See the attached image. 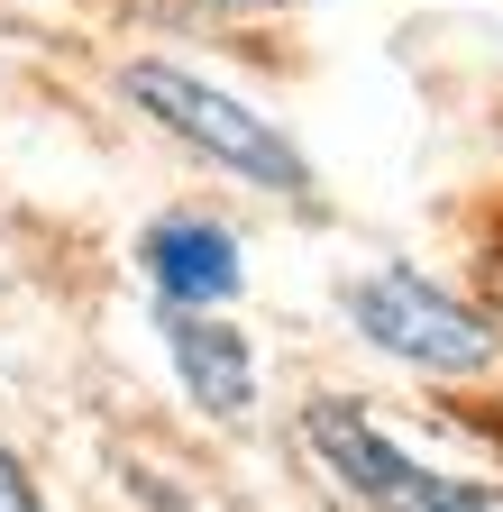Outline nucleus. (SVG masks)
Segmentation results:
<instances>
[{"mask_svg": "<svg viewBox=\"0 0 503 512\" xmlns=\"http://www.w3.org/2000/svg\"><path fill=\"white\" fill-rule=\"evenodd\" d=\"M119 83H129V101H138L156 128H174V138L202 147L211 165H229V174H247V183H266V192H302V183H311L302 147L284 138L266 110H247L238 92H220V83H202V74H183V64H165V55L129 64Z\"/></svg>", "mask_w": 503, "mask_h": 512, "instance_id": "f257e3e1", "label": "nucleus"}, {"mask_svg": "<svg viewBox=\"0 0 503 512\" xmlns=\"http://www.w3.org/2000/svg\"><path fill=\"white\" fill-rule=\"evenodd\" d=\"M348 320H357L385 357H403V366H421V375H476V366H494V330H485L458 293H439L430 275H412V266L357 275V284H348Z\"/></svg>", "mask_w": 503, "mask_h": 512, "instance_id": "f03ea898", "label": "nucleus"}, {"mask_svg": "<svg viewBox=\"0 0 503 512\" xmlns=\"http://www.w3.org/2000/svg\"><path fill=\"white\" fill-rule=\"evenodd\" d=\"M311 448H321V458L339 467V485L357 503H375V512H503V485L412 467L357 403H311Z\"/></svg>", "mask_w": 503, "mask_h": 512, "instance_id": "7ed1b4c3", "label": "nucleus"}, {"mask_svg": "<svg viewBox=\"0 0 503 512\" xmlns=\"http://www.w3.org/2000/svg\"><path fill=\"white\" fill-rule=\"evenodd\" d=\"M138 256H147V284L174 311H202V302H229L238 293V238L220 220H156L138 238Z\"/></svg>", "mask_w": 503, "mask_h": 512, "instance_id": "20e7f679", "label": "nucleus"}, {"mask_svg": "<svg viewBox=\"0 0 503 512\" xmlns=\"http://www.w3.org/2000/svg\"><path fill=\"white\" fill-rule=\"evenodd\" d=\"M165 348H174V366H183L202 412H247L257 403V357H247V339L220 330L211 311H165Z\"/></svg>", "mask_w": 503, "mask_h": 512, "instance_id": "39448f33", "label": "nucleus"}, {"mask_svg": "<svg viewBox=\"0 0 503 512\" xmlns=\"http://www.w3.org/2000/svg\"><path fill=\"white\" fill-rule=\"evenodd\" d=\"M0 512H46V503H37V485H28V467L10 458V448H0Z\"/></svg>", "mask_w": 503, "mask_h": 512, "instance_id": "423d86ee", "label": "nucleus"}, {"mask_svg": "<svg viewBox=\"0 0 503 512\" xmlns=\"http://www.w3.org/2000/svg\"><path fill=\"white\" fill-rule=\"evenodd\" d=\"M485 275H494V302H503V256H494V266H485Z\"/></svg>", "mask_w": 503, "mask_h": 512, "instance_id": "0eeeda50", "label": "nucleus"}]
</instances>
